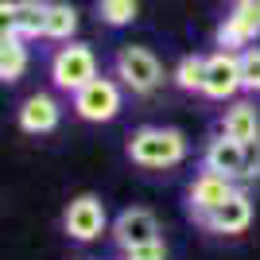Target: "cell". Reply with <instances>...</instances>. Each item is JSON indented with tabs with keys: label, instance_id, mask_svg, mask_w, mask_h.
<instances>
[{
	"label": "cell",
	"instance_id": "1",
	"mask_svg": "<svg viewBox=\"0 0 260 260\" xmlns=\"http://www.w3.org/2000/svg\"><path fill=\"white\" fill-rule=\"evenodd\" d=\"M128 155L132 163H140V167H175V163L186 159V136L179 128H136L128 136Z\"/></svg>",
	"mask_w": 260,
	"mask_h": 260
},
{
	"label": "cell",
	"instance_id": "2",
	"mask_svg": "<svg viewBox=\"0 0 260 260\" xmlns=\"http://www.w3.org/2000/svg\"><path fill=\"white\" fill-rule=\"evenodd\" d=\"M98 78V58L86 43H70V47H58L51 58V82L66 93H78L86 89L89 82Z\"/></svg>",
	"mask_w": 260,
	"mask_h": 260
},
{
	"label": "cell",
	"instance_id": "3",
	"mask_svg": "<svg viewBox=\"0 0 260 260\" xmlns=\"http://www.w3.org/2000/svg\"><path fill=\"white\" fill-rule=\"evenodd\" d=\"M117 78L132 89V93H152V89L163 82V66L148 47H120Z\"/></svg>",
	"mask_w": 260,
	"mask_h": 260
},
{
	"label": "cell",
	"instance_id": "4",
	"mask_svg": "<svg viewBox=\"0 0 260 260\" xmlns=\"http://www.w3.org/2000/svg\"><path fill=\"white\" fill-rule=\"evenodd\" d=\"M66 233L74 241H98L109 225V214H105V202L98 194H78L70 206H66V217H62Z\"/></svg>",
	"mask_w": 260,
	"mask_h": 260
},
{
	"label": "cell",
	"instance_id": "5",
	"mask_svg": "<svg viewBox=\"0 0 260 260\" xmlns=\"http://www.w3.org/2000/svg\"><path fill=\"white\" fill-rule=\"evenodd\" d=\"M74 109L82 120H113L120 113V86L113 78H93L86 89L74 93Z\"/></svg>",
	"mask_w": 260,
	"mask_h": 260
},
{
	"label": "cell",
	"instance_id": "6",
	"mask_svg": "<svg viewBox=\"0 0 260 260\" xmlns=\"http://www.w3.org/2000/svg\"><path fill=\"white\" fill-rule=\"evenodd\" d=\"M237 89H245L241 82V54L233 51H217L206 58V82H202V93L214 101H225L233 98Z\"/></svg>",
	"mask_w": 260,
	"mask_h": 260
},
{
	"label": "cell",
	"instance_id": "7",
	"mask_svg": "<svg viewBox=\"0 0 260 260\" xmlns=\"http://www.w3.org/2000/svg\"><path fill=\"white\" fill-rule=\"evenodd\" d=\"M0 16H4V35L31 39L47 27V0H4Z\"/></svg>",
	"mask_w": 260,
	"mask_h": 260
},
{
	"label": "cell",
	"instance_id": "8",
	"mask_svg": "<svg viewBox=\"0 0 260 260\" xmlns=\"http://www.w3.org/2000/svg\"><path fill=\"white\" fill-rule=\"evenodd\" d=\"M233 194H237L233 179H225V175H217V171H202L190 183V210H194V217H206L217 206H225Z\"/></svg>",
	"mask_w": 260,
	"mask_h": 260
},
{
	"label": "cell",
	"instance_id": "9",
	"mask_svg": "<svg viewBox=\"0 0 260 260\" xmlns=\"http://www.w3.org/2000/svg\"><path fill=\"white\" fill-rule=\"evenodd\" d=\"M113 241L120 249H136V245H148V241H163L159 237V221H155L152 210H124V214L113 221Z\"/></svg>",
	"mask_w": 260,
	"mask_h": 260
},
{
	"label": "cell",
	"instance_id": "10",
	"mask_svg": "<svg viewBox=\"0 0 260 260\" xmlns=\"http://www.w3.org/2000/svg\"><path fill=\"white\" fill-rule=\"evenodd\" d=\"M198 221L206 229H214V233H245V229L252 225V198L245 194V190H237L225 206H217L214 214L198 217Z\"/></svg>",
	"mask_w": 260,
	"mask_h": 260
},
{
	"label": "cell",
	"instance_id": "11",
	"mask_svg": "<svg viewBox=\"0 0 260 260\" xmlns=\"http://www.w3.org/2000/svg\"><path fill=\"white\" fill-rule=\"evenodd\" d=\"M202 163H206V171H217L225 179H245V144L229 140V136H217V140L206 144Z\"/></svg>",
	"mask_w": 260,
	"mask_h": 260
},
{
	"label": "cell",
	"instance_id": "12",
	"mask_svg": "<svg viewBox=\"0 0 260 260\" xmlns=\"http://www.w3.org/2000/svg\"><path fill=\"white\" fill-rule=\"evenodd\" d=\"M256 35H260V16L252 8H245V4H237V8L225 16V23L217 27V43L225 47V51H233V47L252 43Z\"/></svg>",
	"mask_w": 260,
	"mask_h": 260
},
{
	"label": "cell",
	"instance_id": "13",
	"mask_svg": "<svg viewBox=\"0 0 260 260\" xmlns=\"http://www.w3.org/2000/svg\"><path fill=\"white\" fill-rule=\"evenodd\" d=\"M58 124V101L51 93H31V98L20 105V128L23 132H51Z\"/></svg>",
	"mask_w": 260,
	"mask_h": 260
},
{
	"label": "cell",
	"instance_id": "14",
	"mask_svg": "<svg viewBox=\"0 0 260 260\" xmlns=\"http://www.w3.org/2000/svg\"><path fill=\"white\" fill-rule=\"evenodd\" d=\"M221 136L237 144H249V140H260V117H256V105L249 101H237V105L225 109V117H221Z\"/></svg>",
	"mask_w": 260,
	"mask_h": 260
},
{
	"label": "cell",
	"instance_id": "15",
	"mask_svg": "<svg viewBox=\"0 0 260 260\" xmlns=\"http://www.w3.org/2000/svg\"><path fill=\"white\" fill-rule=\"evenodd\" d=\"M27 70V47L20 35H4L0 39V78L4 82H20V74Z\"/></svg>",
	"mask_w": 260,
	"mask_h": 260
},
{
	"label": "cell",
	"instance_id": "16",
	"mask_svg": "<svg viewBox=\"0 0 260 260\" xmlns=\"http://www.w3.org/2000/svg\"><path fill=\"white\" fill-rule=\"evenodd\" d=\"M74 31H78V12H74V4L51 0V4H47V27H43V35H47V39H70Z\"/></svg>",
	"mask_w": 260,
	"mask_h": 260
},
{
	"label": "cell",
	"instance_id": "17",
	"mask_svg": "<svg viewBox=\"0 0 260 260\" xmlns=\"http://www.w3.org/2000/svg\"><path fill=\"white\" fill-rule=\"evenodd\" d=\"M202 82H206V58H198V54H186L183 62L175 66V86L186 89V93H202Z\"/></svg>",
	"mask_w": 260,
	"mask_h": 260
},
{
	"label": "cell",
	"instance_id": "18",
	"mask_svg": "<svg viewBox=\"0 0 260 260\" xmlns=\"http://www.w3.org/2000/svg\"><path fill=\"white\" fill-rule=\"evenodd\" d=\"M98 12H101V20H105L109 27H124V23L136 20L140 4H136V0H98Z\"/></svg>",
	"mask_w": 260,
	"mask_h": 260
},
{
	"label": "cell",
	"instance_id": "19",
	"mask_svg": "<svg viewBox=\"0 0 260 260\" xmlns=\"http://www.w3.org/2000/svg\"><path fill=\"white\" fill-rule=\"evenodd\" d=\"M241 82L249 93H260V47H249L241 54Z\"/></svg>",
	"mask_w": 260,
	"mask_h": 260
},
{
	"label": "cell",
	"instance_id": "20",
	"mask_svg": "<svg viewBox=\"0 0 260 260\" xmlns=\"http://www.w3.org/2000/svg\"><path fill=\"white\" fill-rule=\"evenodd\" d=\"M124 260H167V245L163 241H148V245H136V249H120Z\"/></svg>",
	"mask_w": 260,
	"mask_h": 260
},
{
	"label": "cell",
	"instance_id": "21",
	"mask_svg": "<svg viewBox=\"0 0 260 260\" xmlns=\"http://www.w3.org/2000/svg\"><path fill=\"white\" fill-rule=\"evenodd\" d=\"M260 175V140L245 144V179H256Z\"/></svg>",
	"mask_w": 260,
	"mask_h": 260
},
{
	"label": "cell",
	"instance_id": "22",
	"mask_svg": "<svg viewBox=\"0 0 260 260\" xmlns=\"http://www.w3.org/2000/svg\"><path fill=\"white\" fill-rule=\"evenodd\" d=\"M237 4H245V8H252V12L260 16V0H237Z\"/></svg>",
	"mask_w": 260,
	"mask_h": 260
}]
</instances>
